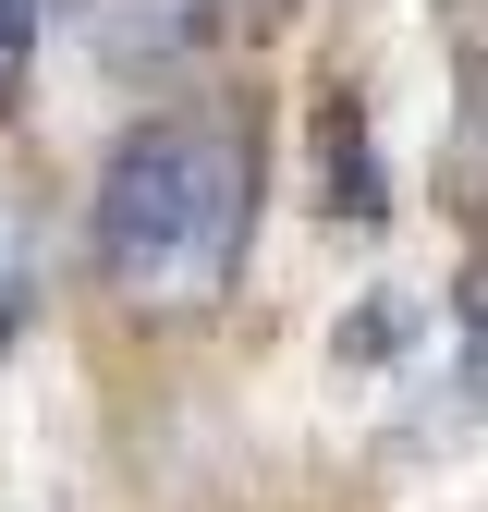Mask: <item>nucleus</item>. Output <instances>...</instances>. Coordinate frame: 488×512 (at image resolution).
Returning <instances> with one entry per match:
<instances>
[{"instance_id": "20e7f679", "label": "nucleus", "mask_w": 488, "mask_h": 512, "mask_svg": "<svg viewBox=\"0 0 488 512\" xmlns=\"http://www.w3.org/2000/svg\"><path fill=\"white\" fill-rule=\"evenodd\" d=\"M37 25H49V0H0V110L25 98V61H37Z\"/></svg>"}, {"instance_id": "f03ea898", "label": "nucleus", "mask_w": 488, "mask_h": 512, "mask_svg": "<svg viewBox=\"0 0 488 512\" xmlns=\"http://www.w3.org/2000/svg\"><path fill=\"white\" fill-rule=\"evenodd\" d=\"M98 61H183L208 49V0H86Z\"/></svg>"}, {"instance_id": "7ed1b4c3", "label": "nucleus", "mask_w": 488, "mask_h": 512, "mask_svg": "<svg viewBox=\"0 0 488 512\" xmlns=\"http://www.w3.org/2000/svg\"><path fill=\"white\" fill-rule=\"evenodd\" d=\"M330 208H342V232H379V159H366L354 98H330Z\"/></svg>"}, {"instance_id": "f257e3e1", "label": "nucleus", "mask_w": 488, "mask_h": 512, "mask_svg": "<svg viewBox=\"0 0 488 512\" xmlns=\"http://www.w3.org/2000/svg\"><path fill=\"white\" fill-rule=\"evenodd\" d=\"M86 244H98L122 305H171V317L220 305L244 281V244H257V147H244V122L232 110H147L98 159Z\"/></svg>"}]
</instances>
